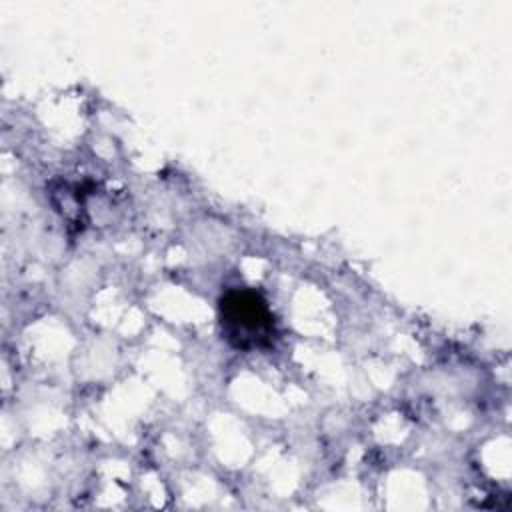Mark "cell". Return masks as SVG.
Returning a JSON list of instances; mask_svg holds the SVG:
<instances>
[{
	"label": "cell",
	"instance_id": "obj_1",
	"mask_svg": "<svg viewBox=\"0 0 512 512\" xmlns=\"http://www.w3.org/2000/svg\"><path fill=\"white\" fill-rule=\"evenodd\" d=\"M220 326L224 338L238 350H256L272 344L276 326L266 300L248 288L228 290L220 298Z\"/></svg>",
	"mask_w": 512,
	"mask_h": 512
}]
</instances>
